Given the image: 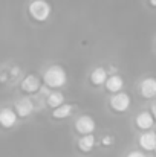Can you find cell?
<instances>
[{
	"label": "cell",
	"instance_id": "cell-16",
	"mask_svg": "<svg viewBox=\"0 0 156 157\" xmlns=\"http://www.w3.org/2000/svg\"><path fill=\"white\" fill-rule=\"evenodd\" d=\"M101 144H103L104 147L112 145V144H113V137H112V136H109V134H106V136H103V139H101Z\"/></svg>",
	"mask_w": 156,
	"mask_h": 157
},
{
	"label": "cell",
	"instance_id": "cell-15",
	"mask_svg": "<svg viewBox=\"0 0 156 157\" xmlns=\"http://www.w3.org/2000/svg\"><path fill=\"white\" fill-rule=\"evenodd\" d=\"M46 104H48V107H51L54 110L61 107L64 104V95L61 92H51L49 96L46 98Z\"/></svg>",
	"mask_w": 156,
	"mask_h": 157
},
{
	"label": "cell",
	"instance_id": "cell-21",
	"mask_svg": "<svg viewBox=\"0 0 156 157\" xmlns=\"http://www.w3.org/2000/svg\"><path fill=\"white\" fill-rule=\"evenodd\" d=\"M150 5H152V6H156V0H150Z\"/></svg>",
	"mask_w": 156,
	"mask_h": 157
},
{
	"label": "cell",
	"instance_id": "cell-14",
	"mask_svg": "<svg viewBox=\"0 0 156 157\" xmlns=\"http://www.w3.org/2000/svg\"><path fill=\"white\" fill-rule=\"evenodd\" d=\"M74 110H75V107L72 104H63L61 107L52 110V117L54 119H66L74 113Z\"/></svg>",
	"mask_w": 156,
	"mask_h": 157
},
{
	"label": "cell",
	"instance_id": "cell-6",
	"mask_svg": "<svg viewBox=\"0 0 156 157\" xmlns=\"http://www.w3.org/2000/svg\"><path fill=\"white\" fill-rule=\"evenodd\" d=\"M135 125L139 128V130H144V131H150V128L155 125V117L152 114L150 110H144V111H139L135 117Z\"/></svg>",
	"mask_w": 156,
	"mask_h": 157
},
{
	"label": "cell",
	"instance_id": "cell-10",
	"mask_svg": "<svg viewBox=\"0 0 156 157\" xmlns=\"http://www.w3.org/2000/svg\"><path fill=\"white\" fill-rule=\"evenodd\" d=\"M139 147L146 151H155L156 150V131H144L139 136Z\"/></svg>",
	"mask_w": 156,
	"mask_h": 157
},
{
	"label": "cell",
	"instance_id": "cell-8",
	"mask_svg": "<svg viewBox=\"0 0 156 157\" xmlns=\"http://www.w3.org/2000/svg\"><path fill=\"white\" fill-rule=\"evenodd\" d=\"M139 93L146 99H152L156 96V78H144L139 82Z\"/></svg>",
	"mask_w": 156,
	"mask_h": 157
},
{
	"label": "cell",
	"instance_id": "cell-5",
	"mask_svg": "<svg viewBox=\"0 0 156 157\" xmlns=\"http://www.w3.org/2000/svg\"><path fill=\"white\" fill-rule=\"evenodd\" d=\"M20 89H22L25 93H37V92H40V90H42V86H40L38 76L34 75V73L26 75V76L22 79V82H20Z\"/></svg>",
	"mask_w": 156,
	"mask_h": 157
},
{
	"label": "cell",
	"instance_id": "cell-17",
	"mask_svg": "<svg viewBox=\"0 0 156 157\" xmlns=\"http://www.w3.org/2000/svg\"><path fill=\"white\" fill-rule=\"evenodd\" d=\"M127 157H147L144 153H141V151H130Z\"/></svg>",
	"mask_w": 156,
	"mask_h": 157
},
{
	"label": "cell",
	"instance_id": "cell-12",
	"mask_svg": "<svg viewBox=\"0 0 156 157\" xmlns=\"http://www.w3.org/2000/svg\"><path fill=\"white\" fill-rule=\"evenodd\" d=\"M109 70L103 67V66H98V67H95L92 72H90V82L94 84V86H101V84H106L107 82V79H109Z\"/></svg>",
	"mask_w": 156,
	"mask_h": 157
},
{
	"label": "cell",
	"instance_id": "cell-13",
	"mask_svg": "<svg viewBox=\"0 0 156 157\" xmlns=\"http://www.w3.org/2000/svg\"><path fill=\"white\" fill-rule=\"evenodd\" d=\"M97 140H95V136L94 134H87V136H81L78 139V148L83 151V153H89L92 151V148L95 147Z\"/></svg>",
	"mask_w": 156,
	"mask_h": 157
},
{
	"label": "cell",
	"instance_id": "cell-9",
	"mask_svg": "<svg viewBox=\"0 0 156 157\" xmlns=\"http://www.w3.org/2000/svg\"><path fill=\"white\" fill-rule=\"evenodd\" d=\"M17 117H18L17 111H15L14 108H11V107H3V108L0 110V124H2L5 128L14 127L15 122H17Z\"/></svg>",
	"mask_w": 156,
	"mask_h": 157
},
{
	"label": "cell",
	"instance_id": "cell-3",
	"mask_svg": "<svg viewBox=\"0 0 156 157\" xmlns=\"http://www.w3.org/2000/svg\"><path fill=\"white\" fill-rule=\"evenodd\" d=\"M130 102H132V99H130L129 93L119 92V93H115V95L110 98V108H112L113 111L122 113V111H126V110L130 107Z\"/></svg>",
	"mask_w": 156,
	"mask_h": 157
},
{
	"label": "cell",
	"instance_id": "cell-19",
	"mask_svg": "<svg viewBox=\"0 0 156 157\" xmlns=\"http://www.w3.org/2000/svg\"><path fill=\"white\" fill-rule=\"evenodd\" d=\"M18 72H20V69H18V67H14V69H11V76H15Z\"/></svg>",
	"mask_w": 156,
	"mask_h": 157
},
{
	"label": "cell",
	"instance_id": "cell-20",
	"mask_svg": "<svg viewBox=\"0 0 156 157\" xmlns=\"http://www.w3.org/2000/svg\"><path fill=\"white\" fill-rule=\"evenodd\" d=\"M6 79H8V75H6V73L3 72V73H2V82H5Z\"/></svg>",
	"mask_w": 156,
	"mask_h": 157
},
{
	"label": "cell",
	"instance_id": "cell-1",
	"mask_svg": "<svg viewBox=\"0 0 156 157\" xmlns=\"http://www.w3.org/2000/svg\"><path fill=\"white\" fill-rule=\"evenodd\" d=\"M43 81L46 87L51 89H60L66 84L67 81V73L64 70V67H61L60 64H52L49 66L45 73H43Z\"/></svg>",
	"mask_w": 156,
	"mask_h": 157
},
{
	"label": "cell",
	"instance_id": "cell-2",
	"mask_svg": "<svg viewBox=\"0 0 156 157\" xmlns=\"http://www.w3.org/2000/svg\"><path fill=\"white\" fill-rule=\"evenodd\" d=\"M28 12L35 21H46L51 17L52 6L48 0H31Z\"/></svg>",
	"mask_w": 156,
	"mask_h": 157
},
{
	"label": "cell",
	"instance_id": "cell-11",
	"mask_svg": "<svg viewBox=\"0 0 156 157\" xmlns=\"http://www.w3.org/2000/svg\"><path fill=\"white\" fill-rule=\"evenodd\" d=\"M104 87H106V90L109 92V93H119V92H122V87H124V79H122V76H119L118 73H115V75H110L109 76V79H107V82L104 84Z\"/></svg>",
	"mask_w": 156,
	"mask_h": 157
},
{
	"label": "cell",
	"instance_id": "cell-4",
	"mask_svg": "<svg viewBox=\"0 0 156 157\" xmlns=\"http://www.w3.org/2000/svg\"><path fill=\"white\" fill-rule=\"evenodd\" d=\"M75 130L81 134V136H87L92 134L95 131V121L89 116V114H83L75 121Z\"/></svg>",
	"mask_w": 156,
	"mask_h": 157
},
{
	"label": "cell",
	"instance_id": "cell-7",
	"mask_svg": "<svg viewBox=\"0 0 156 157\" xmlns=\"http://www.w3.org/2000/svg\"><path fill=\"white\" fill-rule=\"evenodd\" d=\"M34 108H35V105L32 102V99L28 98V96L17 99L15 107H14V110L17 111L18 117H28V116H31L34 113Z\"/></svg>",
	"mask_w": 156,
	"mask_h": 157
},
{
	"label": "cell",
	"instance_id": "cell-18",
	"mask_svg": "<svg viewBox=\"0 0 156 157\" xmlns=\"http://www.w3.org/2000/svg\"><path fill=\"white\" fill-rule=\"evenodd\" d=\"M150 111H152V114H153V117H155V121H156V101L152 104V107H150Z\"/></svg>",
	"mask_w": 156,
	"mask_h": 157
}]
</instances>
